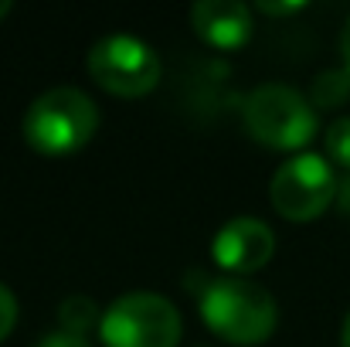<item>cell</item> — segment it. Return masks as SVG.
<instances>
[{
	"label": "cell",
	"mask_w": 350,
	"mask_h": 347,
	"mask_svg": "<svg viewBox=\"0 0 350 347\" xmlns=\"http://www.w3.org/2000/svg\"><path fill=\"white\" fill-rule=\"evenodd\" d=\"M14 324H17V300H14V293L0 283V341L14 331Z\"/></svg>",
	"instance_id": "7c38bea8"
},
{
	"label": "cell",
	"mask_w": 350,
	"mask_h": 347,
	"mask_svg": "<svg viewBox=\"0 0 350 347\" xmlns=\"http://www.w3.org/2000/svg\"><path fill=\"white\" fill-rule=\"evenodd\" d=\"M201 317L228 344H262L279 324L272 293L241 276H218L201 290Z\"/></svg>",
	"instance_id": "6da1fadb"
},
{
	"label": "cell",
	"mask_w": 350,
	"mask_h": 347,
	"mask_svg": "<svg viewBox=\"0 0 350 347\" xmlns=\"http://www.w3.org/2000/svg\"><path fill=\"white\" fill-rule=\"evenodd\" d=\"M248 133L272 150H303L317 136V110L289 86H258L245 103Z\"/></svg>",
	"instance_id": "277c9868"
},
{
	"label": "cell",
	"mask_w": 350,
	"mask_h": 347,
	"mask_svg": "<svg viewBox=\"0 0 350 347\" xmlns=\"http://www.w3.org/2000/svg\"><path fill=\"white\" fill-rule=\"evenodd\" d=\"M350 99V75L344 68L320 72L310 86V106L313 110H337Z\"/></svg>",
	"instance_id": "9c48e42d"
},
{
	"label": "cell",
	"mask_w": 350,
	"mask_h": 347,
	"mask_svg": "<svg viewBox=\"0 0 350 347\" xmlns=\"http://www.w3.org/2000/svg\"><path fill=\"white\" fill-rule=\"evenodd\" d=\"M7 14H10V3H7V0H0V17H7Z\"/></svg>",
	"instance_id": "ac0fdd59"
},
{
	"label": "cell",
	"mask_w": 350,
	"mask_h": 347,
	"mask_svg": "<svg viewBox=\"0 0 350 347\" xmlns=\"http://www.w3.org/2000/svg\"><path fill=\"white\" fill-rule=\"evenodd\" d=\"M340 55H344V72L350 75V17L344 24V31H340Z\"/></svg>",
	"instance_id": "9a60e30c"
},
{
	"label": "cell",
	"mask_w": 350,
	"mask_h": 347,
	"mask_svg": "<svg viewBox=\"0 0 350 347\" xmlns=\"http://www.w3.org/2000/svg\"><path fill=\"white\" fill-rule=\"evenodd\" d=\"M89 75L113 96L136 99L157 89L160 82V58L157 51L133 38V34H109L92 44L89 51Z\"/></svg>",
	"instance_id": "8992f818"
},
{
	"label": "cell",
	"mask_w": 350,
	"mask_h": 347,
	"mask_svg": "<svg viewBox=\"0 0 350 347\" xmlns=\"http://www.w3.org/2000/svg\"><path fill=\"white\" fill-rule=\"evenodd\" d=\"M323 143H327V157H330L337 167L350 170V116H340V119L330 123Z\"/></svg>",
	"instance_id": "8fae6325"
},
{
	"label": "cell",
	"mask_w": 350,
	"mask_h": 347,
	"mask_svg": "<svg viewBox=\"0 0 350 347\" xmlns=\"http://www.w3.org/2000/svg\"><path fill=\"white\" fill-rule=\"evenodd\" d=\"M303 7H306V3H299V0H296V3H272V0H262V3H258V10H262V14H272V17H286V14H299Z\"/></svg>",
	"instance_id": "5bb4252c"
},
{
	"label": "cell",
	"mask_w": 350,
	"mask_h": 347,
	"mask_svg": "<svg viewBox=\"0 0 350 347\" xmlns=\"http://www.w3.org/2000/svg\"><path fill=\"white\" fill-rule=\"evenodd\" d=\"M191 27L211 48H241L252 38V10L238 0H201L191 7Z\"/></svg>",
	"instance_id": "ba28073f"
},
{
	"label": "cell",
	"mask_w": 350,
	"mask_h": 347,
	"mask_svg": "<svg viewBox=\"0 0 350 347\" xmlns=\"http://www.w3.org/2000/svg\"><path fill=\"white\" fill-rule=\"evenodd\" d=\"M272 252H275V235L258 218H232L228 225L218 229L211 242L215 262L241 279H248V272H258L272 259Z\"/></svg>",
	"instance_id": "52a82bcc"
},
{
	"label": "cell",
	"mask_w": 350,
	"mask_h": 347,
	"mask_svg": "<svg viewBox=\"0 0 350 347\" xmlns=\"http://www.w3.org/2000/svg\"><path fill=\"white\" fill-rule=\"evenodd\" d=\"M340 208L350 215V181H344V188H340Z\"/></svg>",
	"instance_id": "2e32d148"
},
{
	"label": "cell",
	"mask_w": 350,
	"mask_h": 347,
	"mask_svg": "<svg viewBox=\"0 0 350 347\" xmlns=\"http://www.w3.org/2000/svg\"><path fill=\"white\" fill-rule=\"evenodd\" d=\"M340 347H350V313L344 320V331H340Z\"/></svg>",
	"instance_id": "e0dca14e"
},
{
	"label": "cell",
	"mask_w": 350,
	"mask_h": 347,
	"mask_svg": "<svg viewBox=\"0 0 350 347\" xmlns=\"http://www.w3.org/2000/svg\"><path fill=\"white\" fill-rule=\"evenodd\" d=\"M99 337L106 347H177L180 313L160 293H126L103 313Z\"/></svg>",
	"instance_id": "3957f363"
},
{
	"label": "cell",
	"mask_w": 350,
	"mask_h": 347,
	"mask_svg": "<svg viewBox=\"0 0 350 347\" xmlns=\"http://www.w3.org/2000/svg\"><path fill=\"white\" fill-rule=\"evenodd\" d=\"M21 129L31 150L44 157H65V153L82 150L96 136L99 110L82 89L58 86V89L41 92L27 106Z\"/></svg>",
	"instance_id": "7a4b0ae2"
},
{
	"label": "cell",
	"mask_w": 350,
	"mask_h": 347,
	"mask_svg": "<svg viewBox=\"0 0 350 347\" xmlns=\"http://www.w3.org/2000/svg\"><path fill=\"white\" fill-rule=\"evenodd\" d=\"M340 194L334 167L320 153L289 157L269 184V201L286 222H313L320 218L334 198Z\"/></svg>",
	"instance_id": "5b68a950"
},
{
	"label": "cell",
	"mask_w": 350,
	"mask_h": 347,
	"mask_svg": "<svg viewBox=\"0 0 350 347\" xmlns=\"http://www.w3.org/2000/svg\"><path fill=\"white\" fill-rule=\"evenodd\" d=\"M58 324L65 334H75V337H85L92 327L103 324V313L96 310L92 296H68L62 307H58Z\"/></svg>",
	"instance_id": "30bf717a"
},
{
	"label": "cell",
	"mask_w": 350,
	"mask_h": 347,
	"mask_svg": "<svg viewBox=\"0 0 350 347\" xmlns=\"http://www.w3.org/2000/svg\"><path fill=\"white\" fill-rule=\"evenodd\" d=\"M38 347H89V341H85V337H75V334H65V331H55V334H48Z\"/></svg>",
	"instance_id": "4fadbf2b"
}]
</instances>
